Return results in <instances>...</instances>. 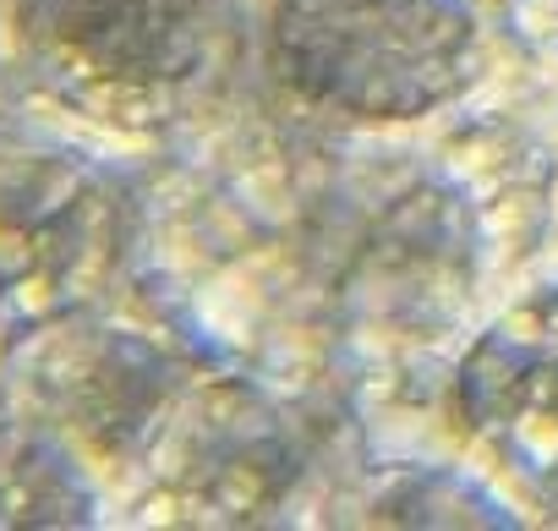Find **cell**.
<instances>
[{"label": "cell", "mask_w": 558, "mask_h": 531, "mask_svg": "<svg viewBox=\"0 0 558 531\" xmlns=\"http://www.w3.org/2000/svg\"><path fill=\"white\" fill-rule=\"evenodd\" d=\"M268 61L307 110L411 126L476 88L487 34L471 0H274Z\"/></svg>", "instance_id": "1"}, {"label": "cell", "mask_w": 558, "mask_h": 531, "mask_svg": "<svg viewBox=\"0 0 558 531\" xmlns=\"http://www.w3.org/2000/svg\"><path fill=\"white\" fill-rule=\"evenodd\" d=\"M28 77L110 132L181 121L235 39V0H12Z\"/></svg>", "instance_id": "2"}, {"label": "cell", "mask_w": 558, "mask_h": 531, "mask_svg": "<svg viewBox=\"0 0 558 531\" xmlns=\"http://www.w3.org/2000/svg\"><path fill=\"white\" fill-rule=\"evenodd\" d=\"M454 417L520 498L558 515V280L531 286L471 340Z\"/></svg>", "instance_id": "3"}]
</instances>
